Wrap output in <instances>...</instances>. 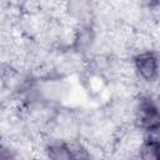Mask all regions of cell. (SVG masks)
<instances>
[{"label": "cell", "mask_w": 160, "mask_h": 160, "mask_svg": "<svg viewBox=\"0 0 160 160\" xmlns=\"http://www.w3.org/2000/svg\"><path fill=\"white\" fill-rule=\"evenodd\" d=\"M94 6L91 2L88 1H72V2H68L65 4V11L75 20L79 21L80 24H85L88 20V18L90 16V14L92 12Z\"/></svg>", "instance_id": "8992f818"}, {"label": "cell", "mask_w": 160, "mask_h": 160, "mask_svg": "<svg viewBox=\"0 0 160 160\" xmlns=\"http://www.w3.org/2000/svg\"><path fill=\"white\" fill-rule=\"evenodd\" d=\"M42 152L45 160H74L70 139L51 138L44 144Z\"/></svg>", "instance_id": "3957f363"}, {"label": "cell", "mask_w": 160, "mask_h": 160, "mask_svg": "<svg viewBox=\"0 0 160 160\" xmlns=\"http://www.w3.org/2000/svg\"><path fill=\"white\" fill-rule=\"evenodd\" d=\"M131 70L138 80L151 85L159 78V55L152 48H142L131 56Z\"/></svg>", "instance_id": "7a4b0ae2"}, {"label": "cell", "mask_w": 160, "mask_h": 160, "mask_svg": "<svg viewBox=\"0 0 160 160\" xmlns=\"http://www.w3.org/2000/svg\"><path fill=\"white\" fill-rule=\"evenodd\" d=\"M160 142L158 134L144 135L139 141L134 158L135 160H160Z\"/></svg>", "instance_id": "5b68a950"}, {"label": "cell", "mask_w": 160, "mask_h": 160, "mask_svg": "<svg viewBox=\"0 0 160 160\" xmlns=\"http://www.w3.org/2000/svg\"><path fill=\"white\" fill-rule=\"evenodd\" d=\"M132 121L135 129L144 135H154L160 129V108L158 98L149 91L135 96L132 104Z\"/></svg>", "instance_id": "6da1fadb"}, {"label": "cell", "mask_w": 160, "mask_h": 160, "mask_svg": "<svg viewBox=\"0 0 160 160\" xmlns=\"http://www.w3.org/2000/svg\"><path fill=\"white\" fill-rule=\"evenodd\" d=\"M74 48L78 52H89L96 44V31L95 28L89 24H80L78 29L75 30L74 38H72Z\"/></svg>", "instance_id": "277c9868"}, {"label": "cell", "mask_w": 160, "mask_h": 160, "mask_svg": "<svg viewBox=\"0 0 160 160\" xmlns=\"http://www.w3.org/2000/svg\"><path fill=\"white\" fill-rule=\"evenodd\" d=\"M0 160H20L19 152L15 148L0 141Z\"/></svg>", "instance_id": "52a82bcc"}]
</instances>
